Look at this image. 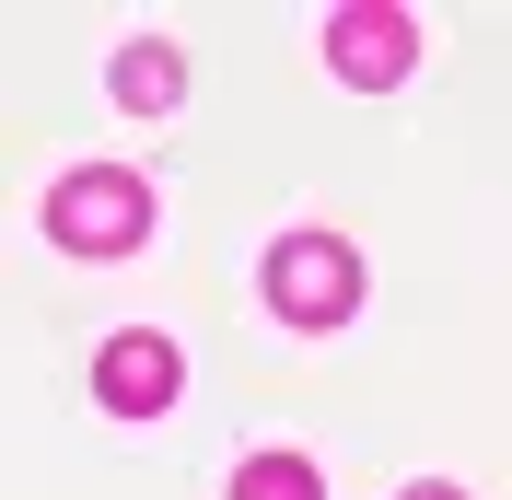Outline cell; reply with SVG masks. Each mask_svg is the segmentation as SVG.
<instances>
[{
  "mask_svg": "<svg viewBox=\"0 0 512 500\" xmlns=\"http://www.w3.org/2000/svg\"><path fill=\"white\" fill-rule=\"evenodd\" d=\"M326 59H338L350 94H396L408 59H419V24H408V12H384V0H350V12H326Z\"/></svg>",
  "mask_w": 512,
  "mask_h": 500,
  "instance_id": "cell-3",
  "label": "cell"
},
{
  "mask_svg": "<svg viewBox=\"0 0 512 500\" xmlns=\"http://www.w3.org/2000/svg\"><path fill=\"white\" fill-rule=\"evenodd\" d=\"M175 94H187V59H175L163 35H140V47H117V105H128V117H163Z\"/></svg>",
  "mask_w": 512,
  "mask_h": 500,
  "instance_id": "cell-5",
  "label": "cell"
},
{
  "mask_svg": "<svg viewBox=\"0 0 512 500\" xmlns=\"http://www.w3.org/2000/svg\"><path fill=\"white\" fill-rule=\"evenodd\" d=\"M175 384H187V361H175V338H152V326L105 338V361H94V396L117 407V419H152V407H175Z\"/></svg>",
  "mask_w": 512,
  "mask_h": 500,
  "instance_id": "cell-4",
  "label": "cell"
},
{
  "mask_svg": "<svg viewBox=\"0 0 512 500\" xmlns=\"http://www.w3.org/2000/svg\"><path fill=\"white\" fill-rule=\"evenodd\" d=\"M47 233L70 256H128L152 233V187L128 175V163H70L59 187H47Z\"/></svg>",
  "mask_w": 512,
  "mask_h": 500,
  "instance_id": "cell-1",
  "label": "cell"
},
{
  "mask_svg": "<svg viewBox=\"0 0 512 500\" xmlns=\"http://www.w3.org/2000/svg\"><path fill=\"white\" fill-rule=\"evenodd\" d=\"M233 500H326V477L303 466V454H245V466H233Z\"/></svg>",
  "mask_w": 512,
  "mask_h": 500,
  "instance_id": "cell-6",
  "label": "cell"
},
{
  "mask_svg": "<svg viewBox=\"0 0 512 500\" xmlns=\"http://www.w3.org/2000/svg\"><path fill=\"white\" fill-rule=\"evenodd\" d=\"M396 500H466V489H454V477H419V489H396Z\"/></svg>",
  "mask_w": 512,
  "mask_h": 500,
  "instance_id": "cell-7",
  "label": "cell"
},
{
  "mask_svg": "<svg viewBox=\"0 0 512 500\" xmlns=\"http://www.w3.org/2000/svg\"><path fill=\"white\" fill-rule=\"evenodd\" d=\"M268 303H280L291 326H338V314L361 303V256L338 245V233H280V256H268Z\"/></svg>",
  "mask_w": 512,
  "mask_h": 500,
  "instance_id": "cell-2",
  "label": "cell"
}]
</instances>
